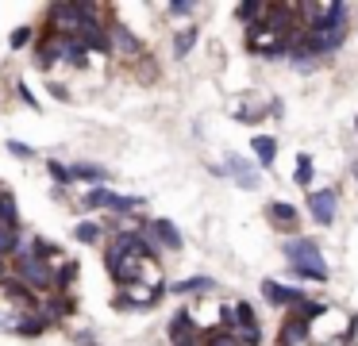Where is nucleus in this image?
Wrapping results in <instances>:
<instances>
[{
    "mask_svg": "<svg viewBox=\"0 0 358 346\" xmlns=\"http://www.w3.org/2000/svg\"><path fill=\"white\" fill-rule=\"evenodd\" d=\"M347 4L331 15V20H320V23H308V35H304V54H331L343 46V35H347Z\"/></svg>",
    "mask_w": 358,
    "mask_h": 346,
    "instance_id": "obj_1",
    "label": "nucleus"
},
{
    "mask_svg": "<svg viewBox=\"0 0 358 346\" xmlns=\"http://www.w3.org/2000/svg\"><path fill=\"white\" fill-rule=\"evenodd\" d=\"M12 281H20L27 292H43V289H55V269L31 250V246H20L16 250V269H12Z\"/></svg>",
    "mask_w": 358,
    "mask_h": 346,
    "instance_id": "obj_2",
    "label": "nucleus"
},
{
    "mask_svg": "<svg viewBox=\"0 0 358 346\" xmlns=\"http://www.w3.org/2000/svg\"><path fill=\"white\" fill-rule=\"evenodd\" d=\"M50 23H55V35H81L89 23H96V8L93 4H55L50 8Z\"/></svg>",
    "mask_w": 358,
    "mask_h": 346,
    "instance_id": "obj_3",
    "label": "nucleus"
},
{
    "mask_svg": "<svg viewBox=\"0 0 358 346\" xmlns=\"http://www.w3.org/2000/svg\"><path fill=\"white\" fill-rule=\"evenodd\" d=\"M281 250H285L289 266H304V269H312V273L327 277V261H324V254H320V246L312 243V238H293V243H285Z\"/></svg>",
    "mask_w": 358,
    "mask_h": 346,
    "instance_id": "obj_4",
    "label": "nucleus"
},
{
    "mask_svg": "<svg viewBox=\"0 0 358 346\" xmlns=\"http://www.w3.org/2000/svg\"><path fill=\"white\" fill-rule=\"evenodd\" d=\"M335 212H339V196H335V189H316V192H308V215L320 223V227H331V223H335Z\"/></svg>",
    "mask_w": 358,
    "mask_h": 346,
    "instance_id": "obj_5",
    "label": "nucleus"
},
{
    "mask_svg": "<svg viewBox=\"0 0 358 346\" xmlns=\"http://www.w3.org/2000/svg\"><path fill=\"white\" fill-rule=\"evenodd\" d=\"M262 296L270 300L273 308H296L304 300V292L289 289V284H281V281H262Z\"/></svg>",
    "mask_w": 358,
    "mask_h": 346,
    "instance_id": "obj_6",
    "label": "nucleus"
},
{
    "mask_svg": "<svg viewBox=\"0 0 358 346\" xmlns=\"http://www.w3.org/2000/svg\"><path fill=\"white\" fill-rule=\"evenodd\" d=\"M58 58L73 62V66H85L89 50H85V43H81V35H58Z\"/></svg>",
    "mask_w": 358,
    "mask_h": 346,
    "instance_id": "obj_7",
    "label": "nucleus"
},
{
    "mask_svg": "<svg viewBox=\"0 0 358 346\" xmlns=\"http://www.w3.org/2000/svg\"><path fill=\"white\" fill-rule=\"evenodd\" d=\"M227 173H235V185H243V189H258V185H262L258 169H250L239 154H227Z\"/></svg>",
    "mask_w": 358,
    "mask_h": 346,
    "instance_id": "obj_8",
    "label": "nucleus"
},
{
    "mask_svg": "<svg viewBox=\"0 0 358 346\" xmlns=\"http://www.w3.org/2000/svg\"><path fill=\"white\" fill-rule=\"evenodd\" d=\"M150 235H155L166 250H181V231L173 227L170 219H155V223H150Z\"/></svg>",
    "mask_w": 358,
    "mask_h": 346,
    "instance_id": "obj_9",
    "label": "nucleus"
},
{
    "mask_svg": "<svg viewBox=\"0 0 358 346\" xmlns=\"http://www.w3.org/2000/svg\"><path fill=\"white\" fill-rule=\"evenodd\" d=\"M250 150H255V158H258V166H262V169H270L273 161H278V143H273L270 135H258L255 143H250Z\"/></svg>",
    "mask_w": 358,
    "mask_h": 346,
    "instance_id": "obj_10",
    "label": "nucleus"
},
{
    "mask_svg": "<svg viewBox=\"0 0 358 346\" xmlns=\"http://www.w3.org/2000/svg\"><path fill=\"white\" fill-rule=\"evenodd\" d=\"M270 219H273V227H281V231H296L301 215H296L293 204H270Z\"/></svg>",
    "mask_w": 358,
    "mask_h": 346,
    "instance_id": "obj_11",
    "label": "nucleus"
},
{
    "mask_svg": "<svg viewBox=\"0 0 358 346\" xmlns=\"http://www.w3.org/2000/svg\"><path fill=\"white\" fill-rule=\"evenodd\" d=\"M116 192H108L104 185H96V189H89V196H85V208L89 212H101V208H116Z\"/></svg>",
    "mask_w": 358,
    "mask_h": 346,
    "instance_id": "obj_12",
    "label": "nucleus"
},
{
    "mask_svg": "<svg viewBox=\"0 0 358 346\" xmlns=\"http://www.w3.org/2000/svg\"><path fill=\"white\" fill-rule=\"evenodd\" d=\"M70 177H81V181H108V169L93 166V161H78V166H70Z\"/></svg>",
    "mask_w": 358,
    "mask_h": 346,
    "instance_id": "obj_13",
    "label": "nucleus"
},
{
    "mask_svg": "<svg viewBox=\"0 0 358 346\" xmlns=\"http://www.w3.org/2000/svg\"><path fill=\"white\" fill-rule=\"evenodd\" d=\"M12 331H16V335H24V338H35V335H43V331H47V323H43L39 315L31 312V315H20Z\"/></svg>",
    "mask_w": 358,
    "mask_h": 346,
    "instance_id": "obj_14",
    "label": "nucleus"
},
{
    "mask_svg": "<svg viewBox=\"0 0 358 346\" xmlns=\"http://www.w3.org/2000/svg\"><path fill=\"white\" fill-rule=\"evenodd\" d=\"M16 250H20V231H16V227H4V223H0V261L12 258Z\"/></svg>",
    "mask_w": 358,
    "mask_h": 346,
    "instance_id": "obj_15",
    "label": "nucleus"
},
{
    "mask_svg": "<svg viewBox=\"0 0 358 346\" xmlns=\"http://www.w3.org/2000/svg\"><path fill=\"white\" fill-rule=\"evenodd\" d=\"M235 12H239V20L247 23V27H255V23H262L266 15H270V4H239Z\"/></svg>",
    "mask_w": 358,
    "mask_h": 346,
    "instance_id": "obj_16",
    "label": "nucleus"
},
{
    "mask_svg": "<svg viewBox=\"0 0 358 346\" xmlns=\"http://www.w3.org/2000/svg\"><path fill=\"white\" fill-rule=\"evenodd\" d=\"M212 289H216L212 277H185V281L173 284V292H212Z\"/></svg>",
    "mask_w": 358,
    "mask_h": 346,
    "instance_id": "obj_17",
    "label": "nucleus"
},
{
    "mask_svg": "<svg viewBox=\"0 0 358 346\" xmlns=\"http://www.w3.org/2000/svg\"><path fill=\"white\" fill-rule=\"evenodd\" d=\"M16 200H12V192L8 189H0V223H4V227H16Z\"/></svg>",
    "mask_w": 358,
    "mask_h": 346,
    "instance_id": "obj_18",
    "label": "nucleus"
},
{
    "mask_svg": "<svg viewBox=\"0 0 358 346\" xmlns=\"http://www.w3.org/2000/svg\"><path fill=\"white\" fill-rule=\"evenodd\" d=\"M73 238H78V243H85V246H93V243H101V223H78V227H73Z\"/></svg>",
    "mask_w": 358,
    "mask_h": 346,
    "instance_id": "obj_19",
    "label": "nucleus"
},
{
    "mask_svg": "<svg viewBox=\"0 0 358 346\" xmlns=\"http://www.w3.org/2000/svg\"><path fill=\"white\" fill-rule=\"evenodd\" d=\"M193 43H196V27L178 31V38H173V54H178V58H185V54L193 50Z\"/></svg>",
    "mask_w": 358,
    "mask_h": 346,
    "instance_id": "obj_20",
    "label": "nucleus"
},
{
    "mask_svg": "<svg viewBox=\"0 0 358 346\" xmlns=\"http://www.w3.org/2000/svg\"><path fill=\"white\" fill-rule=\"evenodd\" d=\"M293 181L301 185V189H308V181H312V161H308V154H296V173H293Z\"/></svg>",
    "mask_w": 358,
    "mask_h": 346,
    "instance_id": "obj_21",
    "label": "nucleus"
},
{
    "mask_svg": "<svg viewBox=\"0 0 358 346\" xmlns=\"http://www.w3.org/2000/svg\"><path fill=\"white\" fill-rule=\"evenodd\" d=\"M112 35H116V43L124 46V50H131V54H139V38L131 35V31H124V27H112Z\"/></svg>",
    "mask_w": 358,
    "mask_h": 346,
    "instance_id": "obj_22",
    "label": "nucleus"
},
{
    "mask_svg": "<svg viewBox=\"0 0 358 346\" xmlns=\"http://www.w3.org/2000/svg\"><path fill=\"white\" fill-rule=\"evenodd\" d=\"M8 150H12V158H20V161L35 158V150H31L27 143H20V138H12V143H8Z\"/></svg>",
    "mask_w": 358,
    "mask_h": 346,
    "instance_id": "obj_23",
    "label": "nucleus"
},
{
    "mask_svg": "<svg viewBox=\"0 0 358 346\" xmlns=\"http://www.w3.org/2000/svg\"><path fill=\"white\" fill-rule=\"evenodd\" d=\"M143 204H147L143 196H120L116 200V212H131V208H143Z\"/></svg>",
    "mask_w": 358,
    "mask_h": 346,
    "instance_id": "obj_24",
    "label": "nucleus"
},
{
    "mask_svg": "<svg viewBox=\"0 0 358 346\" xmlns=\"http://www.w3.org/2000/svg\"><path fill=\"white\" fill-rule=\"evenodd\" d=\"M27 43H31V27L12 31V50H20V46H27Z\"/></svg>",
    "mask_w": 358,
    "mask_h": 346,
    "instance_id": "obj_25",
    "label": "nucleus"
},
{
    "mask_svg": "<svg viewBox=\"0 0 358 346\" xmlns=\"http://www.w3.org/2000/svg\"><path fill=\"white\" fill-rule=\"evenodd\" d=\"M50 177H55V181H62V185H66V181H70V169H66L62 161H50Z\"/></svg>",
    "mask_w": 358,
    "mask_h": 346,
    "instance_id": "obj_26",
    "label": "nucleus"
},
{
    "mask_svg": "<svg viewBox=\"0 0 358 346\" xmlns=\"http://www.w3.org/2000/svg\"><path fill=\"white\" fill-rule=\"evenodd\" d=\"M170 12L173 15H189V12H193V4H170Z\"/></svg>",
    "mask_w": 358,
    "mask_h": 346,
    "instance_id": "obj_27",
    "label": "nucleus"
},
{
    "mask_svg": "<svg viewBox=\"0 0 358 346\" xmlns=\"http://www.w3.org/2000/svg\"><path fill=\"white\" fill-rule=\"evenodd\" d=\"M20 96H24L31 108H39V104H35V96H31V89H27V85H20Z\"/></svg>",
    "mask_w": 358,
    "mask_h": 346,
    "instance_id": "obj_28",
    "label": "nucleus"
},
{
    "mask_svg": "<svg viewBox=\"0 0 358 346\" xmlns=\"http://www.w3.org/2000/svg\"><path fill=\"white\" fill-rule=\"evenodd\" d=\"M355 131H358V120H355Z\"/></svg>",
    "mask_w": 358,
    "mask_h": 346,
    "instance_id": "obj_29",
    "label": "nucleus"
}]
</instances>
